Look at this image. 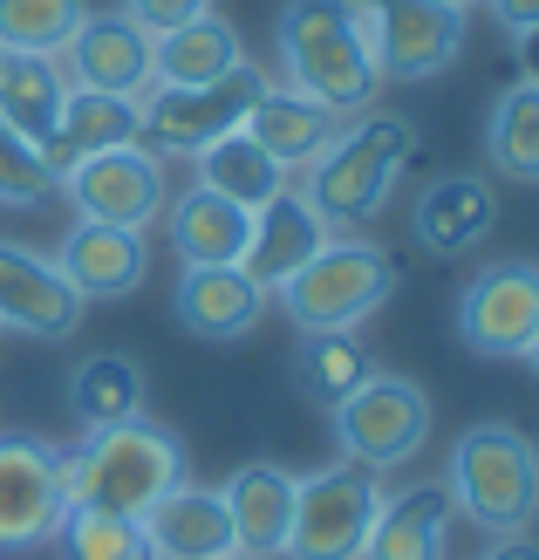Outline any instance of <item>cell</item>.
<instances>
[{"instance_id": "cell-1", "label": "cell", "mask_w": 539, "mask_h": 560, "mask_svg": "<svg viewBox=\"0 0 539 560\" xmlns=\"http://www.w3.org/2000/svg\"><path fill=\"white\" fill-rule=\"evenodd\" d=\"M273 55L288 90L328 103L335 117H368L383 96V69L355 0H288L273 21Z\"/></svg>"}, {"instance_id": "cell-2", "label": "cell", "mask_w": 539, "mask_h": 560, "mask_svg": "<svg viewBox=\"0 0 539 560\" xmlns=\"http://www.w3.org/2000/svg\"><path fill=\"white\" fill-rule=\"evenodd\" d=\"M450 492V513L471 520L478 534H532L539 520V444L513 424V417H478V424L458 431L444 458V479Z\"/></svg>"}, {"instance_id": "cell-3", "label": "cell", "mask_w": 539, "mask_h": 560, "mask_svg": "<svg viewBox=\"0 0 539 560\" xmlns=\"http://www.w3.org/2000/svg\"><path fill=\"white\" fill-rule=\"evenodd\" d=\"M62 479H69V506L144 520L157 499L185 479V438L172 424H157V417L82 431L75 452H62Z\"/></svg>"}, {"instance_id": "cell-4", "label": "cell", "mask_w": 539, "mask_h": 560, "mask_svg": "<svg viewBox=\"0 0 539 560\" xmlns=\"http://www.w3.org/2000/svg\"><path fill=\"white\" fill-rule=\"evenodd\" d=\"M410 158H417V130L403 117H376L368 109V117H349L342 137L307 164L301 199L315 206V219L328 233H355L389 206V191H396Z\"/></svg>"}, {"instance_id": "cell-5", "label": "cell", "mask_w": 539, "mask_h": 560, "mask_svg": "<svg viewBox=\"0 0 539 560\" xmlns=\"http://www.w3.org/2000/svg\"><path fill=\"white\" fill-rule=\"evenodd\" d=\"M396 294V260H389V246L376 240H321V254L307 260L288 288H280L273 301L288 307V322L301 335H335V328H362L368 315H383Z\"/></svg>"}, {"instance_id": "cell-6", "label": "cell", "mask_w": 539, "mask_h": 560, "mask_svg": "<svg viewBox=\"0 0 539 560\" xmlns=\"http://www.w3.org/2000/svg\"><path fill=\"white\" fill-rule=\"evenodd\" d=\"M383 471L335 458L321 471H294V526L288 560H362L368 526L383 513Z\"/></svg>"}, {"instance_id": "cell-7", "label": "cell", "mask_w": 539, "mask_h": 560, "mask_svg": "<svg viewBox=\"0 0 539 560\" xmlns=\"http://www.w3.org/2000/svg\"><path fill=\"white\" fill-rule=\"evenodd\" d=\"M273 90V75L260 62H239L233 75L219 82H198V90H151L144 96V130H137V144L157 151L164 164L172 158H198L206 144H219L225 130H246L253 103Z\"/></svg>"}, {"instance_id": "cell-8", "label": "cell", "mask_w": 539, "mask_h": 560, "mask_svg": "<svg viewBox=\"0 0 539 560\" xmlns=\"http://www.w3.org/2000/svg\"><path fill=\"white\" fill-rule=\"evenodd\" d=\"M328 417H335L342 458H355L368 471H403L423 452V438H431V397H423V383L383 376V370H368Z\"/></svg>"}, {"instance_id": "cell-9", "label": "cell", "mask_w": 539, "mask_h": 560, "mask_svg": "<svg viewBox=\"0 0 539 560\" xmlns=\"http://www.w3.org/2000/svg\"><path fill=\"white\" fill-rule=\"evenodd\" d=\"M383 82H431L465 55V14L444 0H355Z\"/></svg>"}, {"instance_id": "cell-10", "label": "cell", "mask_w": 539, "mask_h": 560, "mask_svg": "<svg viewBox=\"0 0 539 560\" xmlns=\"http://www.w3.org/2000/svg\"><path fill=\"white\" fill-rule=\"evenodd\" d=\"M69 520L62 452L42 438H0V553H35Z\"/></svg>"}, {"instance_id": "cell-11", "label": "cell", "mask_w": 539, "mask_h": 560, "mask_svg": "<svg viewBox=\"0 0 539 560\" xmlns=\"http://www.w3.org/2000/svg\"><path fill=\"white\" fill-rule=\"evenodd\" d=\"M539 335V267L532 260H499L465 280L458 294V342L485 362H519Z\"/></svg>"}, {"instance_id": "cell-12", "label": "cell", "mask_w": 539, "mask_h": 560, "mask_svg": "<svg viewBox=\"0 0 539 560\" xmlns=\"http://www.w3.org/2000/svg\"><path fill=\"white\" fill-rule=\"evenodd\" d=\"M55 191H69L75 219H96V226H130V233H144L151 219L164 212V199H172V185H164V158L144 151V144H117V151L82 158Z\"/></svg>"}, {"instance_id": "cell-13", "label": "cell", "mask_w": 539, "mask_h": 560, "mask_svg": "<svg viewBox=\"0 0 539 560\" xmlns=\"http://www.w3.org/2000/svg\"><path fill=\"white\" fill-rule=\"evenodd\" d=\"M62 75L69 90H96V96H151V35L137 27L124 8H96L75 21V35L62 42Z\"/></svg>"}, {"instance_id": "cell-14", "label": "cell", "mask_w": 539, "mask_h": 560, "mask_svg": "<svg viewBox=\"0 0 539 560\" xmlns=\"http://www.w3.org/2000/svg\"><path fill=\"white\" fill-rule=\"evenodd\" d=\"M82 328V294L62 280L55 254H35L21 240H0V335L69 342Z\"/></svg>"}, {"instance_id": "cell-15", "label": "cell", "mask_w": 539, "mask_h": 560, "mask_svg": "<svg viewBox=\"0 0 539 560\" xmlns=\"http://www.w3.org/2000/svg\"><path fill=\"white\" fill-rule=\"evenodd\" d=\"M55 267H62V280L82 294V307H90V301H124V294L144 288L151 246H144V233H130V226L75 219V226L62 233V246H55Z\"/></svg>"}, {"instance_id": "cell-16", "label": "cell", "mask_w": 539, "mask_h": 560, "mask_svg": "<svg viewBox=\"0 0 539 560\" xmlns=\"http://www.w3.org/2000/svg\"><path fill=\"white\" fill-rule=\"evenodd\" d=\"M321 240H328V226L315 219V206L288 185V191H273V199L253 212V240H246V254H239V273L273 301L307 260L321 254Z\"/></svg>"}, {"instance_id": "cell-17", "label": "cell", "mask_w": 539, "mask_h": 560, "mask_svg": "<svg viewBox=\"0 0 539 560\" xmlns=\"http://www.w3.org/2000/svg\"><path fill=\"white\" fill-rule=\"evenodd\" d=\"M492 226H499V191H492V178H478V172L431 178L423 199H417V212H410V233H417V246L431 260H465Z\"/></svg>"}, {"instance_id": "cell-18", "label": "cell", "mask_w": 539, "mask_h": 560, "mask_svg": "<svg viewBox=\"0 0 539 560\" xmlns=\"http://www.w3.org/2000/svg\"><path fill=\"white\" fill-rule=\"evenodd\" d=\"M172 315L191 342H246L267 315V294L239 267H185L172 288Z\"/></svg>"}, {"instance_id": "cell-19", "label": "cell", "mask_w": 539, "mask_h": 560, "mask_svg": "<svg viewBox=\"0 0 539 560\" xmlns=\"http://www.w3.org/2000/svg\"><path fill=\"white\" fill-rule=\"evenodd\" d=\"M225 520H233V547L246 560H273L288 553V526H294V471L273 458H246L233 479L219 486Z\"/></svg>"}, {"instance_id": "cell-20", "label": "cell", "mask_w": 539, "mask_h": 560, "mask_svg": "<svg viewBox=\"0 0 539 560\" xmlns=\"http://www.w3.org/2000/svg\"><path fill=\"white\" fill-rule=\"evenodd\" d=\"M157 219H164V240H172L178 267H239L246 240H253V212L206 185H185L178 199H164Z\"/></svg>"}, {"instance_id": "cell-21", "label": "cell", "mask_w": 539, "mask_h": 560, "mask_svg": "<svg viewBox=\"0 0 539 560\" xmlns=\"http://www.w3.org/2000/svg\"><path fill=\"white\" fill-rule=\"evenodd\" d=\"M137 130H144V103H130V96H96V90H69V96H62V117H55L48 144H42V164H48V178L62 185L82 158L117 151V144H137Z\"/></svg>"}, {"instance_id": "cell-22", "label": "cell", "mask_w": 539, "mask_h": 560, "mask_svg": "<svg viewBox=\"0 0 539 560\" xmlns=\"http://www.w3.org/2000/svg\"><path fill=\"white\" fill-rule=\"evenodd\" d=\"M342 124H349V117H335L328 103L288 90V82H273V90L253 103L246 137L280 164V172H307V164H315V158L335 144V137H342Z\"/></svg>"}, {"instance_id": "cell-23", "label": "cell", "mask_w": 539, "mask_h": 560, "mask_svg": "<svg viewBox=\"0 0 539 560\" xmlns=\"http://www.w3.org/2000/svg\"><path fill=\"white\" fill-rule=\"evenodd\" d=\"M144 534H151V553L157 560H225V553H239L219 486H191V479H178L144 513Z\"/></svg>"}, {"instance_id": "cell-24", "label": "cell", "mask_w": 539, "mask_h": 560, "mask_svg": "<svg viewBox=\"0 0 539 560\" xmlns=\"http://www.w3.org/2000/svg\"><path fill=\"white\" fill-rule=\"evenodd\" d=\"M239 62H246V35L212 8L185 27L151 35V90H198V82L233 75Z\"/></svg>"}, {"instance_id": "cell-25", "label": "cell", "mask_w": 539, "mask_h": 560, "mask_svg": "<svg viewBox=\"0 0 539 560\" xmlns=\"http://www.w3.org/2000/svg\"><path fill=\"white\" fill-rule=\"evenodd\" d=\"M450 492L444 486H403L383 492V513L368 526L362 560H450Z\"/></svg>"}, {"instance_id": "cell-26", "label": "cell", "mask_w": 539, "mask_h": 560, "mask_svg": "<svg viewBox=\"0 0 539 560\" xmlns=\"http://www.w3.org/2000/svg\"><path fill=\"white\" fill-rule=\"evenodd\" d=\"M69 417L82 431H109V424L144 417V370H137V355H124V349L82 355L69 370Z\"/></svg>"}, {"instance_id": "cell-27", "label": "cell", "mask_w": 539, "mask_h": 560, "mask_svg": "<svg viewBox=\"0 0 539 560\" xmlns=\"http://www.w3.org/2000/svg\"><path fill=\"white\" fill-rule=\"evenodd\" d=\"M62 96H69V75L55 55H21V48H0V124L21 130L27 144H48L55 117H62Z\"/></svg>"}, {"instance_id": "cell-28", "label": "cell", "mask_w": 539, "mask_h": 560, "mask_svg": "<svg viewBox=\"0 0 539 560\" xmlns=\"http://www.w3.org/2000/svg\"><path fill=\"white\" fill-rule=\"evenodd\" d=\"M288 178L294 172H280V164L253 144L246 130H225L219 144H206V151L191 158V185H206V191H219V199H233L246 212H260L273 191H288Z\"/></svg>"}, {"instance_id": "cell-29", "label": "cell", "mask_w": 539, "mask_h": 560, "mask_svg": "<svg viewBox=\"0 0 539 560\" xmlns=\"http://www.w3.org/2000/svg\"><path fill=\"white\" fill-rule=\"evenodd\" d=\"M485 164L513 185H539V75H519L499 90L485 117Z\"/></svg>"}, {"instance_id": "cell-30", "label": "cell", "mask_w": 539, "mask_h": 560, "mask_svg": "<svg viewBox=\"0 0 539 560\" xmlns=\"http://www.w3.org/2000/svg\"><path fill=\"white\" fill-rule=\"evenodd\" d=\"M376 370L362 349L355 328H335V335H301V355H294V376H301V397H315L321 410H335L349 389Z\"/></svg>"}, {"instance_id": "cell-31", "label": "cell", "mask_w": 539, "mask_h": 560, "mask_svg": "<svg viewBox=\"0 0 539 560\" xmlns=\"http://www.w3.org/2000/svg\"><path fill=\"white\" fill-rule=\"evenodd\" d=\"M62 560H157L144 520H124V513H96V506H69V520L55 526L48 540Z\"/></svg>"}, {"instance_id": "cell-32", "label": "cell", "mask_w": 539, "mask_h": 560, "mask_svg": "<svg viewBox=\"0 0 539 560\" xmlns=\"http://www.w3.org/2000/svg\"><path fill=\"white\" fill-rule=\"evenodd\" d=\"M90 0H0V48L21 55H62Z\"/></svg>"}, {"instance_id": "cell-33", "label": "cell", "mask_w": 539, "mask_h": 560, "mask_svg": "<svg viewBox=\"0 0 539 560\" xmlns=\"http://www.w3.org/2000/svg\"><path fill=\"white\" fill-rule=\"evenodd\" d=\"M48 199H55V178H48L42 151L21 130L0 124V212H27V206H48Z\"/></svg>"}, {"instance_id": "cell-34", "label": "cell", "mask_w": 539, "mask_h": 560, "mask_svg": "<svg viewBox=\"0 0 539 560\" xmlns=\"http://www.w3.org/2000/svg\"><path fill=\"white\" fill-rule=\"evenodd\" d=\"M212 0H124V14L144 27V35H164V27H185V21H198Z\"/></svg>"}, {"instance_id": "cell-35", "label": "cell", "mask_w": 539, "mask_h": 560, "mask_svg": "<svg viewBox=\"0 0 539 560\" xmlns=\"http://www.w3.org/2000/svg\"><path fill=\"white\" fill-rule=\"evenodd\" d=\"M492 21L505 27V35H519V42H539V0H485Z\"/></svg>"}, {"instance_id": "cell-36", "label": "cell", "mask_w": 539, "mask_h": 560, "mask_svg": "<svg viewBox=\"0 0 539 560\" xmlns=\"http://www.w3.org/2000/svg\"><path fill=\"white\" fill-rule=\"evenodd\" d=\"M485 560H539V540H532V534H505Z\"/></svg>"}, {"instance_id": "cell-37", "label": "cell", "mask_w": 539, "mask_h": 560, "mask_svg": "<svg viewBox=\"0 0 539 560\" xmlns=\"http://www.w3.org/2000/svg\"><path fill=\"white\" fill-rule=\"evenodd\" d=\"M519 362H526V370L539 376V335H532V342H526V355H519Z\"/></svg>"}, {"instance_id": "cell-38", "label": "cell", "mask_w": 539, "mask_h": 560, "mask_svg": "<svg viewBox=\"0 0 539 560\" xmlns=\"http://www.w3.org/2000/svg\"><path fill=\"white\" fill-rule=\"evenodd\" d=\"M444 8H458V14H471V8H478V0H444Z\"/></svg>"}, {"instance_id": "cell-39", "label": "cell", "mask_w": 539, "mask_h": 560, "mask_svg": "<svg viewBox=\"0 0 539 560\" xmlns=\"http://www.w3.org/2000/svg\"><path fill=\"white\" fill-rule=\"evenodd\" d=\"M225 560H246V553H225Z\"/></svg>"}]
</instances>
